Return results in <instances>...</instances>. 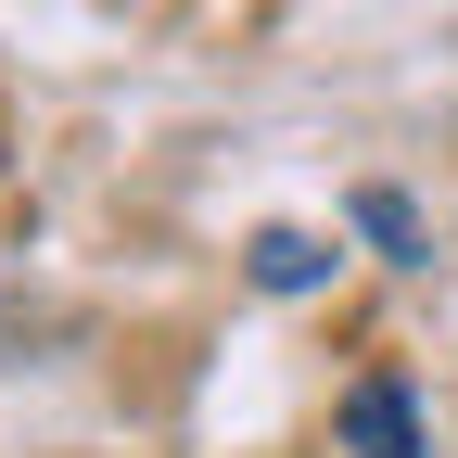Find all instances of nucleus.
I'll return each mask as SVG.
<instances>
[{"label":"nucleus","mask_w":458,"mask_h":458,"mask_svg":"<svg viewBox=\"0 0 458 458\" xmlns=\"http://www.w3.org/2000/svg\"><path fill=\"white\" fill-rule=\"evenodd\" d=\"M344 433H357V458H420V420H408V394L369 382L357 408H344Z\"/></svg>","instance_id":"nucleus-1"},{"label":"nucleus","mask_w":458,"mask_h":458,"mask_svg":"<svg viewBox=\"0 0 458 458\" xmlns=\"http://www.w3.org/2000/svg\"><path fill=\"white\" fill-rule=\"evenodd\" d=\"M318 267H331V255L306 242V229H267V242H255V280H267V293H306Z\"/></svg>","instance_id":"nucleus-2"},{"label":"nucleus","mask_w":458,"mask_h":458,"mask_svg":"<svg viewBox=\"0 0 458 458\" xmlns=\"http://www.w3.org/2000/svg\"><path fill=\"white\" fill-rule=\"evenodd\" d=\"M357 229H369V242H382V255H420V216H408V204H394V191H369V204H357Z\"/></svg>","instance_id":"nucleus-3"}]
</instances>
